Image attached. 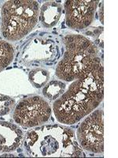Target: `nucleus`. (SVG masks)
Masks as SVG:
<instances>
[{"label": "nucleus", "mask_w": 118, "mask_h": 158, "mask_svg": "<svg viewBox=\"0 0 118 158\" xmlns=\"http://www.w3.org/2000/svg\"><path fill=\"white\" fill-rule=\"evenodd\" d=\"M103 66L98 57L56 99L53 111L57 120L73 125L95 111L103 99Z\"/></svg>", "instance_id": "1"}, {"label": "nucleus", "mask_w": 118, "mask_h": 158, "mask_svg": "<svg viewBox=\"0 0 118 158\" xmlns=\"http://www.w3.org/2000/svg\"><path fill=\"white\" fill-rule=\"evenodd\" d=\"M25 146L32 156H85L74 131L61 125H50L29 131Z\"/></svg>", "instance_id": "2"}, {"label": "nucleus", "mask_w": 118, "mask_h": 158, "mask_svg": "<svg viewBox=\"0 0 118 158\" xmlns=\"http://www.w3.org/2000/svg\"><path fill=\"white\" fill-rule=\"evenodd\" d=\"M39 6L36 1L10 0L1 10V32L8 41H17L28 35L38 22Z\"/></svg>", "instance_id": "3"}, {"label": "nucleus", "mask_w": 118, "mask_h": 158, "mask_svg": "<svg viewBox=\"0 0 118 158\" xmlns=\"http://www.w3.org/2000/svg\"><path fill=\"white\" fill-rule=\"evenodd\" d=\"M65 52L57 66L56 74L65 81H74L81 72L98 58V49L81 35H68L63 39Z\"/></svg>", "instance_id": "4"}, {"label": "nucleus", "mask_w": 118, "mask_h": 158, "mask_svg": "<svg viewBox=\"0 0 118 158\" xmlns=\"http://www.w3.org/2000/svg\"><path fill=\"white\" fill-rule=\"evenodd\" d=\"M51 116L48 103L39 96L27 97L20 101L15 108L14 119L20 126L31 128L47 123Z\"/></svg>", "instance_id": "5"}, {"label": "nucleus", "mask_w": 118, "mask_h": 158, "mask_svg": "<svg viewBox=\"0 0 118 158\" xmlns=\"http://www.w3.org/2000/svg\"><path fill=\"white\" fill-rule=\"evenodd\" d=\"M77 138L82 149L94 153H103L102 110H95L87 115L77 130Z\"/></svg>", "instance_id": "6"}, {"label": "nucleus", "mask_w": 118, "mask_h": 158, "mask_svg": "<svg viewBox=\"0 0 118 158\" xmlns=\"http://www.w3.org/2000/svg\"><path fill=\"white\" fill-rule=\"evenodd\" d=\"M99 1L68 0L65 3V20L68 27L81 30L88 27L95 18Z\"/></svg>", "instance_id": "7"}, {"label": "nucleus", "mask_w": 118, "mask_h": 158, "mask_svg": "<svg viewBox=\"0 0 118 158\" xmlns=\"http://www.w3.org/2000/svg\"><path fill=\"white\" fill-rule=\"evenodd\" d=\"M22 130L14 124L0 121V151L10 152L19 147L23 142Z\"/></svg>", "instance_id": "8"}, {"label": "nucleus", "mask_w": 118, "mask_h": 158, "mask_svg": "<svg viewBox=\"0 0 118 158\" xmlns=\"http://www.w3.org/2000/svg\"><path fill=\"white\" fill-rule=\"evenodd\" d=\"M62 6L55 2H47L42 6L39 11V20L45 28L53 27L61 17Z\"/></svg>", "instance_id": "9"}, {"label": "nucleus", "mask_w": 118, "mask_h": 158, "mask_svg": "<svg viewBox=\"0 0 118 158\" xmlns=\"http://www.w3.org/2000/svg\"><path fill=\"white\" fill-rule=\"evenodd\" d=\"M14 56V49L12 44L5 40H0V71L8 67Z\"/></svg>", "instance_id": "10"}, {"label": "nucleus", "mask_w": 118, "mask_h": 158, "mask_svg": "<svg viewBox=\"0 0 118 158\" xmlns=\"http://www.w3.org/2000/svg\"><path fill=\"white\" fill-rule=\"evenodd\" d=\"M65 84L61 81H52L46 85L43 89V95L50 101L58 98L65 92Z\"/></svg>", "instance_id": "11"}, {"label": "nucleus", "mask_w": 118, "mask_h": 158, "mask_svg": "<svg viewBox=\"0 0 118 158\" xmlns=\"http://www.w3.org/2000/svg\"><path fill=\"white\" fill-rule=\"evenodd\" d=\"M29 80L35 87L40 88L45 85L49 80L48 72L43 69L32 70L29 74Z\"/></svg>", "instance_id": "12"}, {"label": "nucleus", "mask_w": 118, "mask_h": 158, "mask_svg": "<svg viewBox=\"0 0 118 158\" xmlns=\"http://www.w3.org/2000/svg\"><path fill=\"white\" fill-rule=\"evenodd\" d=\"M15 105L14 100L0 94V116L8 114Z\"/></svg>", "instance_id": "13"}]
</instances>
